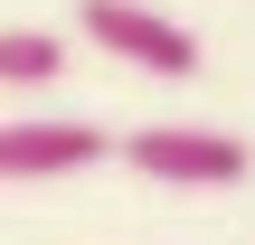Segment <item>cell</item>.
Returning a JSON list of instances; mask_svg holds the SVG:
<instances>
[{
  "instance_id": "obj_1",
  "label": "cell",
  "mask_w": 255,
  "mask_h": 245,
  "mask_svg": "<svg viewBox=\"0 0 255 245\" xmlns=\"http://www.w3.org/2000/svg\"><path fill=\"white\" fill-rule=\"evenodd\" d=\"M123 161L161 189H237L255 170V151L218 123H151V132H123Z\"/></svg>"
},
{
  "instance_id": "obj_2",
  "label": "cell",
  "mask_w": 255,
  "mask_h": 245,
  "mask_svg": "<svg viewBox=\"0 0 255 245\" xmlns=\"http://www.w3.org/2000/svg\"><path fill=\"white\" fill-rule=\"evenodd\" d=\"M76 28L104 47V57H123V66H151V76H199V38L170 19V9H142V0H76Z\"/></svg>"
},
{
  "instance_id": "obj_3",
  "label": "cell",
  "mask_w": 255,
  "mask_h": 245,
  "mask_svg": "<svg viewBox=\"0 0 255 245\" xmlns=\"http://www.w3.org/2000/svg\"><path fill=\"white\" fill-rule=\"evenodd\" d=\"M95 161H123V132H95V123H0V189L76 179Z\"/></svg>"
},
{
  "instance_id": "obj_4",
  "label": "cell",
  "mask_w": 255,
  "mask_h": 245,
  "mask_svg": "<svg viewBox=\"0 0 255 245\" xmlns=\"http://www.w3.org/2000/svg\"><path fill=\"white\" fill-rule=\"evenodd\" d=\"M66 76V38L47 28H0V85H47Z\"/></svg>"
}]
</instances>
